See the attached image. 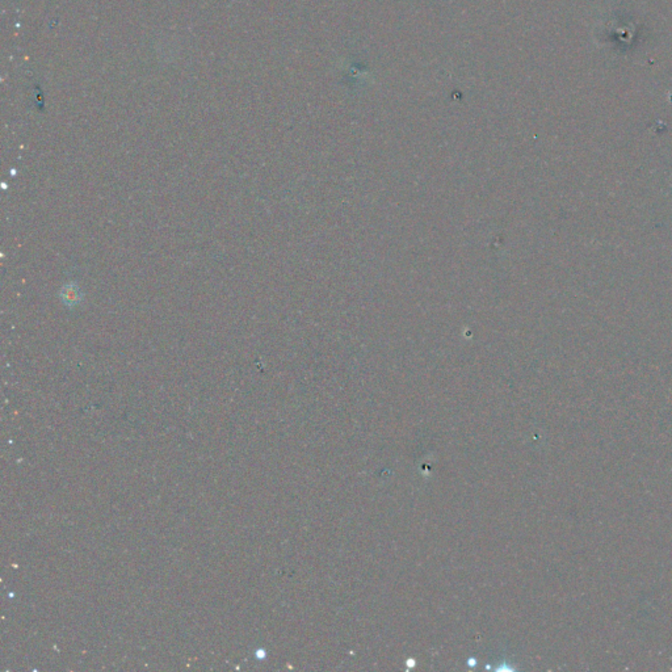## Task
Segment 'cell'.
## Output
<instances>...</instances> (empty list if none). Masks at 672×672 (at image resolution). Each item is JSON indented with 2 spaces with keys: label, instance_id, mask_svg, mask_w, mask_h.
I'll return each instance as SVG.
<instances>
[{
  "label": "cell",
  "instance_id": "1",
  "mask_svg": "<svg viewBox=\"0 0 672 672\" xmlns=\"http://www.w3.org/2000/svg\"><path fill=\"white\" fill-rule=\"evenodd\" d=\"M63 290H65V295H63V301H65V302L77 304V302L79 301V290L74 287V285L66 287Z\"/></svg>",
  "mask_w": 672,
  "mask_h": 672
}]
</instances>
